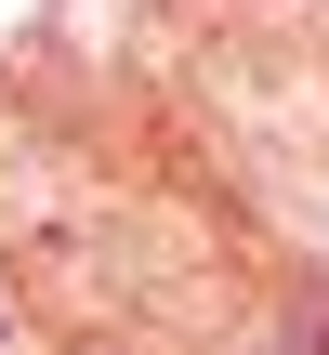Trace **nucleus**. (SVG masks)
<instances>
[{
  "label": "nucleus",
  "instance_id": "obj_1",
  "mask_svg": "<svg viewBox=\"0 0 329 355\" xmlns=\"http://www.w3.org/2000/svg\"><path fill=\"white\" fill-rule=\"evenodd\" d=\"M0 343H13V316H0Z\"/></svg>",
  "mask_w": 329,
  "mask_h": 355
}]
</instances>
